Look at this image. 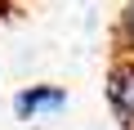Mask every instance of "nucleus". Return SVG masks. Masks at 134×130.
<instances>
[{
  "label": "nucleus",
  "instance_id": "obj_1",
  "mask_svg": "<svg viewBox=\"0 0 134 130\" xmlns=\"http://www.w3.org/2000/svg\"><path fill=\"white\" fill-rule=\"evenodd\" d=\"M107 99H112L116 117H121L125 126H134V63H121V67L112 72V81H107Z\"/></svg>",
  "mask_w": 134,
  "mask_h": 130
},
{
  "label": "nucleus",
  "instance_id": "obj_3",
  "mask_svg": "<svg viewBox=\"0 0 134 130\" xmlns=\"http://www.w3.org/2000/svg\"><path fill=\"white\" fill-rule=\"evenodd\" d=\"M121 45L134 54V0L125 5V14H121Z\"/></svg>",
  "mask_w": 134,
  "mask_h": 130
},
{
  "label": "nucleus",
  "instance_id": "obj_2",
  "mask_svg": "<svg viewBox=\"0 0 134 130\" xmlns=\"http://www.w3.org/2000/svg\"><path fill=\"white\" fill-rule=\"evenodd\" d=\"M63 103H67L63 90H54V85H31V90H23V94L14 99V112L27 121V117H36V112H58Z\"/></svg>",
  "mask_w": 134,
  "mask_h": 130
}]
</instances>
